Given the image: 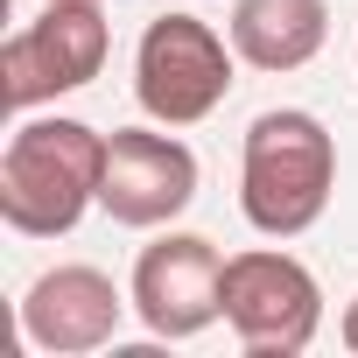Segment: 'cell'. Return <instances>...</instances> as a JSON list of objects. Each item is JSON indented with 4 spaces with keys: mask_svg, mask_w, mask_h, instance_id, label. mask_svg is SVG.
<instances>
[{
    "mask_svg": "<svg viewBox=\"0 0 358 358\" xmlns=\"http://www.w3.org/2000/svg\"><path fill=\"white\" fill-rule=\"evenodd\" d=\"M232 57L239 50H225V36L211 22H197V15L148 22V36L134 50V99H141V113L162 120V127L211 120L225 106V92H232Z\"/></svg>",
    "mask_w": 358,
    "mask_h": 358,
    "instance_id": "3957f363",
    "label": "cell"
},
{
    "mask_svg": "<svg viewBox=\"0 0 358 358\" xmlns=\"http://www.w3.org/2000/svg\"><path fill=\"white\" fill-rule=\"evenodd\" d=\"M344 344L358 351V295H351V309H344Z\"/></svg>",
    "mask_w": 358,
    "mask_h": 358,
    "instance_id": "30bf717a",
    "label": "cell"
},
{
    "mask_svg": "<svg viewBox=\"0 0 358 358\" xmlns=\"http://www.w3.org/2000/svg\"><path fill=\"white\" fill-rule=\"evenodd\" d=\"M225 323L253 358H295L323 330V288L295 253L253 246L225 260Z\"/></svg>",
    "mask_w": 358,
    "mask_h": 358,
    "instance_id": "277c9868",
    "label": "cell"
},
{
    "mask_svg": "<svg viewBox=\"0 0 358 358\" xmlns=\"http://www.w3.org/2000/svg\"><path fill=\"white\" fill-rule=\"evenodd\" d=\"M337 190V141L316 113H260L246 127V169H239V211L267 239H295L323 218Z\"/></svg>",
    "mask_w": 358,
    "mask_h": 358,
    "instance_id": "7a4b0ae2",
    "label": "cell"
},
{
    "mask_svg": "<svg viewBox=\"0 0 358 358\" xmlns=\"http://www.w3.org/2000/svg\"><path fill=\"white\" fill-rule=\"evenodd\" d=\"M106 71V15L99 0H43V15L0 50V99L8 113H36L57 92H85Z\"/></svg>",
    "mask_w": 358,
    "mask_h": 358,
    "instance_id": "5b68a950",
    "label": "cell"
},
{
    "mask_svg": "<svg viewBox=\"0 0 358 358\" xmlns=\"http://www.w3.org/2000/svg\"><path fill=\"white\" fill-rule=\"evenodd\" d=\"M197 197V155L176 141V134H141V127H120L106 134V183H99V204L113 225H169Z\"/></svg>",
    "mask_w": 358,
    "mask_h": 358,
    "instance_id": "52a82bcc",
    "label": "cell"
},
{
    "mask_svg": "<svg viewBox=\"0 0 358 358\" xmlns=\"http://www.w3.org/2000/svg\"><path fill=\"white\" fill-rule=\"evenodd\" d=\"M330 36L323 0H239L232 8V50L253 71H302Z\"/></svg>",
    "mask_w": 358,
    "mask_h": 358,
    "instance_id": "9c48e42d",
    "label": "cell"
},
{
    "mask_svg": "<svg viewBox=\"0 0 358 358\" xmlns=\"http://www.w3.org/2000/svg\"><path fill=\"white\" fill-rule=\"evenodd\" d=\"M134 316L155 337H197L225 316V253L204 232H169L134 260Z\"/></svg>",
    "mask_w": 358,
    "mask_h": 358,
    "instance_id": "8992f818",
    "label": "cell"
},
{
    "mask_svg": "<svg viewBox=\"0 0 358 358\" xmlns=\"http://www.w3.org/2000/svg\"><path fill=\"white\" fill-rule=\"evenodd\" d=\"M120 309H127V295L113 288V274H99V267H50L22 295V337L36 351H99L120 330Z\"/></svg>",
    "mask_w": 358,
    "mask_h": 358,
    "instance_id": "ba28073f",
    "label": "cell"
},
{
    "mask_svg": "<svg viewBox=\"0 0 358 358\" xmlns=\"http://www.w3.org/2000/svg\"><path fill=\"white\" fill-rule=\"evenodd\" d=\"M106 134L85 120H22L0 155V218L22 239H57L99 204Z\"/></svg>",
    "mask_w": 358,
    "mask_h": 358,
    "instance_id": "6da1fadb",
    "label": "cell"
}]
</instances>
